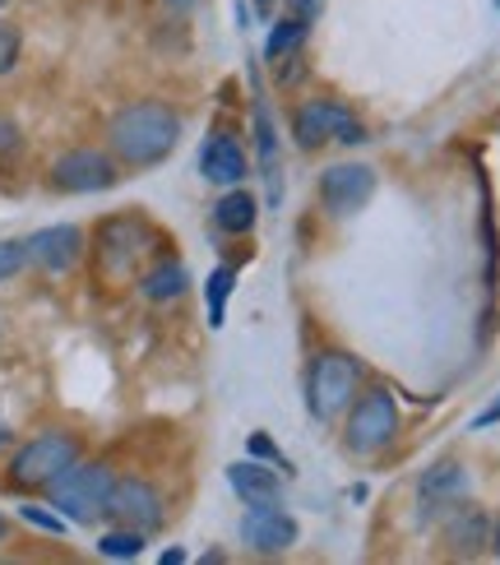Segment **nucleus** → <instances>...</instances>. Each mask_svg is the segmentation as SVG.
I'll list each match as a JSON object with an SVG mask.
<instances>
[{
	"label": "nucleus",
	"instance_id": "1",
	"mask_svg": "<svg viewBox=\"0 0 500 565\" xmlns=\"http://www.w3.org/2000/svg\"><path fill=\"white\" fill-rule=\"evenodd\" d=\"M107 134H111V149H117L121 163L153 167L176 149L181 121H176V111L163 107V102H134V107L117 111V121H111Z\"/></svg>",
	"mask_w": 500,
	"mask_h": 565
},
{
	"label": "nucleus",
	"instance_id": "2",
	"mask_svg": "<svg viewBox=\"0 0 500 565\" xmlns=\"http://www.w3.org/2000/svg\"><path fill=\"white\" fill-rule=\"evenodd\" d=\"M111 472L107 464H70L61 472V478H52V506L56 514H65L70 524H98V519L107 514V496H111Z\"/></svg>",
	"mask_w": 500,
	"mask_h": 565
},
{
	"label": "nucleus",
	"instance_id": "3",
	"mask_svg": "<svg viewBox=\"0 0 500 565\" xmlns=\"http://www.w3.org/2000/svg\"><path fill=\"white\" fill-rule=\"evenodd\" d=\"M357 357H348V352H320L315 357V367H311V376H306V403H311V413L320 417V422H329V417H338L352 403V394H357Z\"/></svg>",
	"mask_w": 500,
	"mask_h": 565
},
{
	"label": "nucleus",
	"instance_id": "4",
	"mask_svg": "<svg viewBox=\"0 0 500 565\" xmlns=\"http://www.w3.org/2000/svg\"><path fill=\"white\" fill-rule=\"evenodd\" d=\"M75 459H79L75 436L47 432V436H37V441H29L24 449H19L14 464H10V478L19 487H52V478H61Z\"/></svg>",
	"mask_w": 500,
	"mask_h": 565
},
{
	"label": "nucleus",
	"instance_id": "5",
	"mask_svg": "<svg viewBox=\"0 0 500 565\" xmlns=\"http://www.w3.org/2000/svg\"><path fill=\"white\" fill-rule=\"evenodd\" d=\"M399 432V409H394V394H367L352 409L348 417V449H357V455H376V449H384L394 441Z\"/></svg>",
	"mask_w": 500,
	"mask_h": 565
},
{
	"label": "nucleus",
	"instance_id": "6",
	"mask_svg": "<svg viewBox=\"0 0 500 565\" xmlns=\"http://www.w3.org/2000/svg\"><path fill=\"white\" fill-rule=\"evenodd\" d=\"M107 514L117 519L121 529L149 533V529L163 524V496H157L149 482H140V478H121V482H111Z\"/></svg>",
	"mask_w": 500,
	"mask_h": 565
},
{
	"label": "nucleus",
	"instance_id": "7",
	"mask_svg": "<svg viewBox=\"0 0 500 565\" xmlns=\"http://www.w3.org/2000/svg\"><path fill=\"white\" fill-rule=\"evenodd\" d=\"M376 195V172L367 163H338L320 181V199L334 218H348L357 209H367V199Z\"/></svg>",
	"mask_w": 500,
	"mask_h": 565
},
{
	"label": "nucleus",
	"instance_id": "8",
	"mask_svg": "<svg viewBox=\"0 0 500 565\" xmlns=\"http://www.w3.org/2000/svg\"><path fill=\"white\" fill-rule=\"evenodd\" d=\"M52 181L70 195H94V191H107L111 181H117V163L98 149H70V153L56 157Z\"/></svg>",
	"mask_w": 500,
	"mask_h": 565
},
{
	"label": "nucleus",
	"instance_id": "9",
	"mask_svg": "<svg viewBox=\"0 0 500 565\" xmlns=\"http://www.w3.org/2000/svg\"><path fill=\"white\" fill-rule=\"evenodd\" d=\"M241 537L250 542L256 552L274 556V552H287L292 542H297V519L283 514L274 501H256L241 519Z\"/></svg>",
	"mask_w": 500,
	"mask_h": 565
},
{
	"label": "nucleus",
	"instance_id": "10",
	"mask_svg": "<svg viewBox=\"0 0 500 565\" xmlns=\"http://www.w3.org/2000/svg\"><path fill=\"white\" fill-rule=\"evenodd\" d=\"M84 251V237L79 228H70V222H61V228H42L37 237H29V260L42 264L47 274H65Z\"/></svg>",
	"mask_w": 500,
	"mask_h": 565
},
{
	"label": "nucleus",
	"instance_id": "11",
	"mask_svg": "<svg viewBox=\"0 0 500 565\" xmlns=\"http://www.w3.org/2000/svg\"><path fill=\"white\" fill-rule=\"evenodd\" d=\"M199 172L209 181H218V186H237L246 176V153L237 149V140L214 134V140H204V149H199Z\"/></svg>",
	"mask_w": 500,
	"mask_h": 565
},
{
	"label": "nucleus",
	"instance_id": "12",
	"mask_svg": "<svg viewBox=\"0 0 500 565\" xmlns=\"http://www.w3.org/2000/svg\"><path fill=\"white\" fill-rule=\"evenodd\" d=\"M227 482H232V491L241 496L246 506L279 501V478L269 468H260V464H232V468H227Z\"/></svg>",
	"mask_w": 500,
	"mask_h": 565
},
{
	"label": "nucleus",
	"instance_id": "13",
	"mask_svg": "<svg viewBox=\"0 0 500 565\" xmlns=\"http://www.w3.org/2000/svg\"><path fill=\"white\" fill-rule=\"evenodd\" d=\"M334 117H338L334 102H306V107L297 111V121H292V134H297V144H302V149H320L329 134H334Z\"/></svg>",
	"mask_w": 500,
	"mask_h": 565
},
{
	"label": "nucleus",
	"instance_id": "14",
	"mask_svg": "<svg viewBox=\"0 0 500 565\" xmlns=\"http://www.w3.org/2000/svg\"><path fill=\"white\" fill-rule=\"evenodd\" d=\"M256 214H260V205H256V195L250 191H227L222 199H218V209H214V222L222 232H250L256 228Z\"/></svg>",
	"mask_w": 500,
	"mask_h": 565
},
{
	"label": "nucleus",
	"instance_id": "15",
	"mask_svg": "<svg viewBox=\"0 0 500 565\" xmlns=\"http://www.w3.org/2000/svg\"><path fill=\"white\" fill-rule=\"evenodd\" d=\"M186 283H191L186 264H176V260H163L157 269H149V274H144L140 292H144L149 302H172V297H181V292H186Z\"/></svg>",
	"mask_w": 500,
	"mask_h": 565
},
{
	"label": "nucleus",
	"instance_id": "16",
	"mask_svg": "<svg viewBox=\"0 0 500 565\" xmlns=\"http://www.w3.org/2000/svg\"><path fill=\"white\" fill-rule=\"evenodd\" d=\"M449 542H454V552H477L487 542V519L477 514V510H459V519L449 524Z\"/></svg>",
	"mask_w": 500,
	"mask_h": 565
},
{
	"label": "nucleus",
	"instance_id": "17",
	"mask_svg": "<svg viewBox=\"0 0 500 565\" xmlns=\"http://www.w3.org/2000/svg\"><path fill=\"white\" fill-rule=\"evenodd\" d=\"M302 42H306V24H302V19H283V24H274V33H269L264 52H269V61H287V56L302 52Z\"/></svg>",
	"mask_w": 500,
	"mask_h": 565
},
{
	"label": "nucleus",
	"instance_id": "18",
	"mask_svg": "<svg viewBox=\"0 0 500 565\" xmlns=\"http://www.w3.org/2000/svg\"><path fill=\"white\" fill-rule=\"evenodd\" d=\"M464 487H468V478L459 464H436L422 478V496H431V501H436V496H464Z\"/></svg>",
	"mask_w": 500,
	"mask_h": 565
},
{
	"label": "nucleus",
	"instance_id": "19",
	"mask_svg": "<svg viewBox=\"0 0 500 565\" xmlns=\"http://www.w3.org/2000/svg\"><path fill=\"white\" fill-rule=\"evenodd\" d=\"M98 552L111 556V561H134V556L144 552V533L140 529H117V533H107L98 542Z\"/></svg>",
	"mask_w": 500,
	"mask_h": 565
},
{
	"label": "nucleus",
	"instance_id": "20",
	"mask_svg": "<svg viewBox=\"0 0 500 565\" xmlns=\"http://www.w3.org/2000/svg\"><path fill=\"white\" fill-rule=\"evenodd\" d=\"M232 279H237V274H232L227 264L209 274V325H214V329L222 325V311H227V292H232Z\"/></svg>",
	"mask_w": 500,
	"mask_h": 565
},
{
	"label": "nucleus",
	"instance_id": "21",
	"mask_svg": "<svg viewBox=\"0 0 500 565\" xmlns=\"http://www.w3.org/2000/svg\"><path fill=\"white\" fill-rule=\"evenodd\" d=\"M256 130H260V153H264V167H269V181H274L279 163H274V121H269V107L256 102ZM274 195H279V181H274Z\"/></svg>",
	"mask_w": 500,
	"mask_h": 565
},
{
	"label": "nucleus",
	"instance_id": "22",
	"mask_svg": "<svg viewBox=\"0 0 500 565\" xmlns=\"http://www.w3.org/2000/svg\"><path fill=\"white\" fill-rule=\"evenodd\" d=\"M29 264V241H0V283H10Z\"/></svg>",
	"mask_w": 500,
	"mask_h": 565
},
{
	"label": "nucleus",
	"instance_id": "23",
	"mask_svg": "<svg viewBox=\"0 0 500 565\" xmlns=\"http://www.w3.org/2000/svg\"><path fill=\"white\" fill-rule=\"evenodd\" d=\"M19 61V29L14 24H0V75H10Z\"/></svg>",
	"mask_w": 500,
	"mask_h": 565
},
{
	"label": "nucleus",
	"instance_id": "24",
	"mask_svg": "<svg viewBox=\"0 0 500 565\" xmlns=\"http://www.w3.org/2000/svg\"><path fill=\"white\" fill-rule=\"evenodd\" d=\"M14 153H19V126L6 117V111H0V163L14 157Z\"/></svg>",
	"mask_w": 500,
	"mask_h": 565
},
{
	"label": "nucleus",
	"instance_id": "25",
	"mask_svg": "<svg viewBox=\"0 0 500 565\" xmlns=\"http://www.w3.org/2000/svg\"><path fill=\"white\" fill-rule=\"evenodd\" d=\"M24 519H29V524H37V529H47V533H65V519L37 510V506H24Z\"/></svg>",
	"mask_w": 500,
	"mask_h": 565
},
{
	"label": "nucleus",
	"instance_id": "26",
	"mask_svg": "<svg viewBox=\"0 0 500 565\" xmlns=\"http://www.w3.org/2000/svg\"><path fill=\"white\" fill-rule=\"evenodd\" d=\"M287 6H292V19H302V24H311V19H320L325 0H287Z\"/></svg>",
	"mask_w": 500,
	"mask_h": 565
},
{
	"label": "nucleus",
	"instance_id": "27",
	"mask_svg": "<svg viewBox=\"0 0 500 565\" xmlns=\"http://www.w3.org/2000/svg\"><path fill=\"white\" fill-rule=\"evenodd\" d=\"M250 455H260V459H279V449L269 445V436H256V441H250ZM279 464L287 468V459H279Z\"/></svg>",
	"mask_w": 500,
	"mask_h": 565
},
{
	"label": "nucleus",
	"instance_id": "28",
	"mask_svg": "<svg viewBox=\"0 0 500 565\" xmlns=\"http://www.w3.org/2000/svg\"><path fill=\"white\" fill-rule=\"evenodd\" d=\"M496 417H500V399H496V403H491V409H487V413H482V417H477V426H491V422H496Z\"/></svg>",
	"mask_w": 500,
	"mask_h": 565
},
{
	"label": "nucleus",
	"instance_id": "29",
	"mask_svg": "<svg viewBox=\"0 0 500 565\" xmlns=\"http://www.w3.org/2000/svg\"><path fill=\"white\" fill-rule=\"evenodd\" d=\"M181 561H186V552H176V547H172V552H163V565H181Z\"/></svg>",
	"mask_w": 500,
	"mask_h": 565
},
{
	"label": "nucleus",
	"instance_id": "30",
	"mask_svg": "<svg viewBox=\"0 0 500 565\" xmlns=\"http://www.w3.org/2000/svg\"><path fill=\"white\" fill-rule=\"evenodd\" d=\"M167 6H172V10H195L199 0H167Z\"/></svg>",
	"mask_w": 500,
	"mask_h": 565
},
{
	"label": "nucleus",
	"instance_id": "31",
	"mask_svg": "<svg viewBox=\"0 0 500 565\" xmlns=\"http://www.w3.org/2000/svg\"><path fill=\"white\" fill-rule=\"evenodd\" d=\"M0 537H6V519H0Z\"/></svg>",
	"mask_w": 500,
	"mask_h": 565
},
{
	"label": "nucleus",
	"instance_id": "32",
	"mask_svg": "<svg viewBox=\"0 0 500 565\" xmlns=\"http://www.w3.org/2000/svg\"><path fill=\"white\" fill-rule=\"evenodd\" d=\"M496 552H500V533H496Z\"/></svg>",
	"mask_w": 500,
	"mask_h": 565
},
{
	"label": "nucleus",
	"instance_id": "33",
	"mask_svg": "<svg viewBox=\"0 0 500 565\" xmlns=\"http://www.w3.org/2000/svg\"><path fill=\"white\" fill-rule=\"evenodd\" d=\"M260 6H269V0H260Z\"/></svg>",
	"mask_w": 500,
	"mask_h": 565
},
{
	"label": "nucleus",
	"instance_id": "34",
	"mask_svg": "<svg viewBox=\"0 0 500 565\" xmlns=\"http://www.w3.org/2000/svg\"><path fill=\"white\" fill-rule=\"evenodd\" d=\"M496 10H500V0H496Z\"/></svg>",
	"mask_w": 500,
	"mask_h": 565
},
{
	"label": "nucleus",
	"instance_id": "35",
	"mask_svg": "<svg viewBox=\"0 0 500 565\" xmlns=\"http://www.w3.org/2000/svg\"><path fill=\"white\" fill-rule=\"evenodd\" d=\"M0 6H6V0H0Z\"/></svg>",
	"mask_w": 500,
	"mask_h": 565
}]
</instances>
